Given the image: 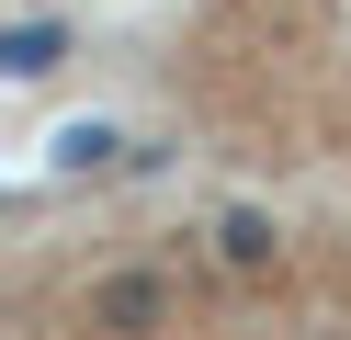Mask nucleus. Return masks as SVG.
<instances>
[{"mask_svg":"<svg viewBox=\"0 0 351 340\" xmlns=\"http://www.w3.org/2000/svg\"><path fill=\"white\" fill-rule=\"evenodd\" d=\"M12 340H351V227L193 216L125 249L12 272Z\"/></svg>","mask_w":351,"mask_h":340,"instance_id":"f257e3e1","label":"nucleus"},{"mask_svg":"<svg viewBox=\"0 0 351 340\" xmlns=\"http://www.w3.org/2000/svg\"><path fill=\"white\" fill-rule=\"evenodd\" d=\"M182 91L215 136L351 159V0H204L182 34Z\"/></svg>","mask_w":351,"mask_h":340,"instance_id":"f03ea898","label":"nucleus"}]
</instances>
